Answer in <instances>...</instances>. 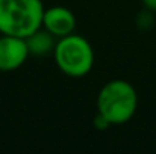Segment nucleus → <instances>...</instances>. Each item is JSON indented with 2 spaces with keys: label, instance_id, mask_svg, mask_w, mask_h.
Listing matches in <instances>:
<instances>
[{
  "label": "nucleus",
  "instance_id": "nucleus-1",
  "mask_svg": "<svg viewBox=\"0 0 156 154\" xmlns=\"http://www.w3.org/2000/svg\"><path fill=\"white\" fill-rule=\"evenodd\" d=\"M41 0H0V33L26 38L43 26Z\"/></svg>",
  "mask_w": 156,
  "mask_h": 154
},
{
  "label": "nucleus",
  "instance_id": "nucleus-2",
  "mask_svg": "<svg viewBox=\"0 0 156 154\" xmlns=\"http://www.w3.org/2000/svg\"><path fill=\"white\" fill-rule=\"evenodd\" d=\"M138 109V94L126 80H111L105 85L97 97V110L112 125L126 124Z\"/></svg>",
  "mask_w": 156,
  "mask_h": 154
},
{
  "label": "nucleus",
  "instance_id": "nucleus-3",
  "mask_svg": "<svg viewBox=\"0 0 156 154\" xmlns=\"http://www.w3.org/2000/svg\"><path fill=\"white\" fill-rule=\"evenodd\" d=\"M58 68L68 77H83L94 65V51L91 44L79 35H67L59 38L53 50Z\"/></svg>",
  "mask_w": 156,
  "mask_h": 154
},
{
  "label": "nucleus",
  "instance_id": "nucleus-4",
  "mask_svg": "<svg viewBox=\"0 0 156 154\" xmlns=\"http://www.w3.org/2000/svg\"><path fill=\"white\" fill-rule=\"evenodd\" d=\"M29 57L24 38L3 35L0 36V71L9 73L18 70Z\"/></svg>",
  "mask_w": 156,
  "mask_h": 154
},
{
  "label": "nucleus",
  "instance_id": "nucleus-5",
  "mask_svg": "<svg viewBox=\"0 0 156 154\" xmlns=\"http://www.w3.org/2000/svg\"><path fill=\"white\" fill-rule=\"evenodd\" d=\"M43 26L55 38H64V36L71 35L74 32L76 17L68 8L52 6V8L44 11Z\"/></svg>",
  "mask_w": 156,
  "mask_h": 154
},
{
  "label": "nucleus",
  "instance_id": "nucleus-6",
  "mask_svg": "<svg viewBox=\"0 0 156 154\" xmlns=\"http://www.w3.org/2000/svg\"><path fill=\"white\" fill-rule=\"evenodd\" d=\"M24 41H26V46L29 50V56L32 54V56H38V57L49 54L50 51L55 50V46H56L55 36L49 30L41 29V27L38 30H35L34 33H30L29 36H26Z\"/></svg>",
  "mask_w": 156,
  "mask_h": 154
},
{
  "label": "nucleus",
  "instance_id": "nucleus-7",
  "mask_svg": "<svg viewBox=\"0 0 156 154\" xmlns=\"http://www.w3.org/2000/svg\"><path fill=\"white\" fill-rule=\"evenodd\" d=\"M135 24L140 30H150L155 26V12L149 8L143 9L141 12H138L135 18Z\"/></svg>",
  "mask_w": 156,
  "mask_h": 154
},
{
  "label": "nucleus",
  "instance_id": "nucleus-8",
  "mask_svg": "<svg viewBox=\"0 0 156 154\" xmlns=\"http://www.w3.org/2000/svg\"><path fill=\"white\" fill-rule=\"evenodd\" d=\"M93 124H94V127H96V130H106V128H109L112 124L105 118L102 113H97L96 116H94V121H93Z\"/></svg>",
  "mask_w": 156,
  "mask_h": 154
},
{
  "label": "nucleus",
  "instance_id": "nucleus-9",
  "mask_svg": "<svg viewBox=\"0 0 156 154\" xmlns=\"http://www.w3.org/2000/svg\"><path fill=\"white\" fill-rule=\"evenodd\" d=\"M143 5L144 8H149L153 12H156V0H143Z\"/></svg>",
  "mask_w": 156,
  "mask_h": 154
}]
</instances>
